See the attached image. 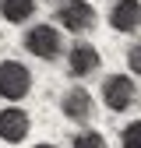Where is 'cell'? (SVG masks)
Listing matches in <instances>:
<instances>
[{"label": "cell", "mask_w": 141, "mask_h": 148, "mask_svg": "<svg viewBox=\"0 0 141 148\" xmlns=\"http://www.w3.org/2000/svg\"><path fill=\"white\" fill-rule=\"evenodd\" d=\"M28 88H32V74H28L25 64H18V60H4L0 64V99L18 102V99L28 95Z\"/></svg>", "instance_id": "6da1fadb"}, {"label": "cell", "mask_w": 141, "mask_h": 148, "mask_svg": "<svg viewBox=\"0 0 141 148\" xmlns=\"http://www.w3.org/2000/svg\"><path fill=\"white\" fill-rule=\"evenodd\" d=\"M25 49L32 53V57H39V60H53V57H60V32L53 28V25H35L25 32Z\"/></svg>", "instance_id": "7a4b0ae2"}, {"label": "cell", "mask_w": 141, "mask_h": 148, "mask_svg": "<svg viewBox=\"0 0 141 148\" xmlns=\"http://www.w3.org/2000/svg\"><path fill=\"white\" fill-rule=\"evenodd\" d=\"M102 102H106V109H113V113L131 109V102H134V81L127 78V74H110V78L102 81Z\"/></svg>", "instance_id": "3957f363"}, {"label": "cell", "mask_w": 141, "mask_h": 148, "mask_svg": "<svg viewBox=\"0 0 141 148\" xmlns=\"http://www.w3.org/2000/svg\"><path fill=\"white\" fill-rule=\"evenodd\" d=\"M57 21L67 32H88L95 25V7L88 4V0H67V4L57 11Z\"/></svg>", "instance_id": "277c9868"}, {"label": "cell", "mask_w": 141, "mask_h": 148, "mask_svg": "<svg viewBox=\"0 0 141 148\" xmlns=\"http://www.w3.org/2000/svg\"><path fill=\"white\" fill-rule=\"evenodd\" d=\"M67 71L74 74V78H88L92 71H99V49L92 42H74L67 49Z\"/></svg>", "instance_id": "5b68a950"}, {"label": "cell", "mask_w": 141, "mask_h": 148, "mask_svg": "<svg viewBox=\"0 0 141 148\" xmlns=\"http://www.w3.org/2000/svg\"><path fill=\"white\" fill-rule=\"evenodd\" d=\"M28 113L25 109H18V106H7V109H0V141H25L28 134Z\"/></svg>", "instance_id": "8992f818"}, {"label": "cell", "mask_w": 141, "mask_h": 148, "mask_svg": "<svg viewBox=\"0 0 141 148\" xmlns=\"http://www.w3.org/2000/svg\"><path fill=\"white\" fill-rule=\"evenodd\" d=\"M110 25L116 32H138L141 28V0H116L110 11Z\"/></svg>", "instance_id": "52a82bcc"}, {"label": "cell", "mask_w": 141, "mask_h": 148, "mask_svg": "<svg viewBox=\"0 0 141 148\" xmlns=\"http://www.w3.org/2000/svg\"><path fill=\"white\" fill-rule=\"evenodd\" d=\"M60 109H64L67 120H88L92 116V95L85 88H70L64 95V102H60Z\"/></svg>", "instance_id": "ba28073f"}, {"label": "cell", "mask_w": 141, "mask_h": 148, "mask_svg": "<svg viewBox=\"0 0 141 148\" xmlns=\"http://www.w3.org/2000/svg\"><path fill=\"white\" fill-rule=\"evenodd\" d=\"M0 14L11 25H21L25 18L35 14V0H0Z\"/></svg>", "instance_id": "9c48e42d"}, {"label": "cell", "mask_w": 141, "mask_h": 148, "mask_svg": "<svg viewBox=\"0 0 141 148\" xmlns=\"http://www.w3.org/2000/svg\"><path fill=\"white\" fill-rule=\"evenodd\" d=\"M120 148H141V120L127 123L120 131Z\"/></svg>", "instance_id": "30bf717a"}, {"label": "cell", "mask_w": 141, "mask_h": 148, "mask_svg": "<svg viewBox=\"0 0 141 148\" xmlns=\"http://www.w3.org/2000/svg\"><path fill=\"white\" fill-rule=\"evenodd\" d=\"M74 148H106V141H102V134H95V131H85V134L74 138Z\"/></svg>", "instance_id": "8fae6325"}, {"label": "cell", "mask_w": 141, "mask_h": 148, "mask_svg": "<svg viewBox=\"0 0 141 148\" xmlns=\"http://www.w3.org/2000/svg\"><path fill=\"white\" fill-rule=\"evenodd\" d=\"M127 67H131V71L138 74V78H141V39H138V42L127 49Z\"/></svg>", "instance_id": "7c38bea8"}, {"label": "cell", "mask_w": 141, "mask_h": 148, "mask_svg": "<svg viewBox=\"0 0 141 148\" xmlns=\"http://www.w3.org/2000/svg\"><path fill=\"white\" fill-rule=\"evenodd\" d=\"M35 148H53V145H35Z\"/></svg>", "instance_id": "4fadbf2b"}]
</instances>
